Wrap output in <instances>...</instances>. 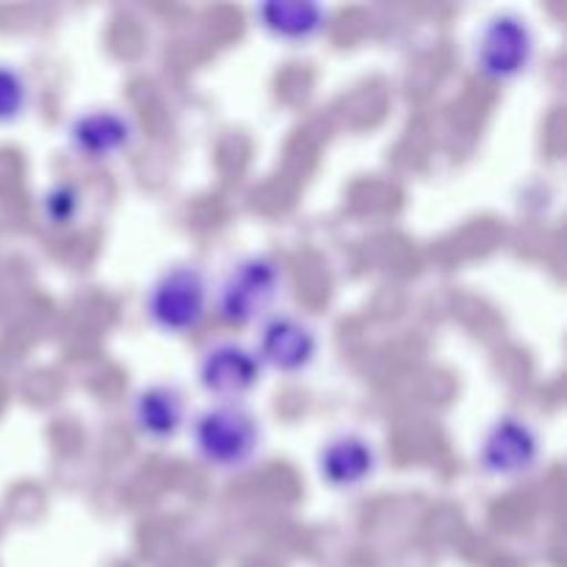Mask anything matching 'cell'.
Wrapping results in <instances>:
<instances>
[{"label": "cell", "instance_id": "6da1fadb", "mask_svg": "<svg viewBox=\"0 0 567 567\" xmlns=\"http://www.w3.org/2000/svg\"><path fill=\"white\" fill-rule=\"evenodd\" d=\"M194 452L205 465L221 474L247 471L264 452V426L244 404H214L194 419Z\"/></svg>", "mask_w": 567, "mask_h": 567}, {"label": "cell", "instance_id": "7a4b0ae2", "mask_svg": "<svg viewBox=\"0 0 567 567\" xmlns=\"http://www.w3.org/2000/svg\"><path fill=\"white\" fill-rule=\"evenodd\" d=\"M286 277L269 255H247L227 269L216 288V313L236 327L266 319L282 297Z\"/></svg>", "mask_w": 567, "mask_h": 567}, {"label": "cell", "instance_id": "3957f363", "mask_svg": "<svg viewBox=\"0 0 567 567\" xmlns=\"http://www.w3.org/2000/svg\"><path fill=\"white\" fill-rule=\"evenodd\" d=\"M537 33L518 11H496L482 22L474 39V64L487 81L515 83L532 70Z\"/></svg>", "mask_w": 567, "mask_h": 567}, {"label": "cell", "instance_id": "277c9868", "mask_svg": "<svg viewBox=\"0 0 567 567\" xmlns=\"http://www.w3.org/2000/svg\"><path fill=\"white\" fill-rule=\"evenodd\" d=\"M210 308V282L199 266L177 264L150 286L144 310L155 330L166 336H186L199 327Z\"/></svg>", "mask_w": 567, "mask_h": 567}, {"label": "cell", "instance_id": "5b68a950", "mask_svg": "<svg viewBox=\"0 0 567 567\" xmlns=\"http://www.w3.org/2000/svg\"><path fill=\"white\" fill-rule=\"evenodd\" d=\"M540 460V432L520 415H502L482 435L480 465L493 480H524L535 474Z\"/></svg>", "mask_w": 567, "mask_h": 567}, {"label": "cell", "instance_id": "8992f818", "mask_svg": "<svg viewBox=\"0 0 567 567\" xmlns=\"http://www.w3.org/2000/svg\"><path fill=\"white\" fill-rule=\"evenodd\" d=\"M197 377L205 393L225 404H238V399L249 396L258 388L264 363L255 349L236 341H219L203 352Z\"/></svg>", "mask_w": 567, "mask_h": 567}, {"label": "cell", "instance_id": "52a82bcc", "mask_svg": "<svg viewBox=\"0 0 567 567\" xmlns=\"http://www.w3.org/2000/svg\"><path fill=\"white\" fill-rule=\"evenodd\" d=\"M255 354L264 369L269 365L280 374H302L319 354V332L299 316L275 313L264 321Z\"/></svg>", "mask_w": 567, "mask_h": 567}, {"label": "cell", "instance_id": "ba28073f", "mask_svg": "<svg viewBox=\"0 0 567 567\" xmlns=\"http://www.w3.org/2000/svg\"><path fill=\"white\" fill-rule=\"evenodd\" d=\"M319 476L332 491L352 493L369 485L380 471V452L360 432H341L319 449Z\"/></svg>", "mask_w": 567, "mask_h": 567}, {"label": "cell", "instance_id": "9c48e42d", "mask_svg": "<svg viewBox=\"0 0 567 567\" xmlns=\"http://www.w3.org/2000/svg\"><path fill=\"white\" fill-rule=\"evenodd\" d=\"M66 142L81 158L111 161L131 150L136 142V125L120 109H86L72 116L66 127Z\"/></svg>", "mask_w": 567, "mask_h": 567}, {"label": "cell", "instance_id": "30bf717a", "mask_svg": "<svg viewBox=\"0 0 567 567\" xmlns=\"http://www.w3.org/2000/svg\"><path fill=\"white\" fill-rule=\"evenodd\" d=\"M131 419L144 441L169 443L186 426V396L172 382H150L133 396Z\"/></svg>", "mask_w": 567, "mask_h": 567}, {"label": "cell", "instance_id": "8fae6325", "mask_svg": "<svg viewBox=\"0 0 567 567\" xmlns=\"http://www.w3.org/2000/svg\"><path fill=\"white\" fill-rule=\"evenodd\" d=\"M260 28L288 44H308L330 25V9L313 0H269L255 6Z\"/></svg>", "mask_w": 567, "mask_h": 567}, {"label": "cell", "instance_id": "7c38bea8", "mask_svg": "<svg viewBox=\"0 0 567 567\" xmlns=\"http://www.w3.org/2000/svg\"><path fill=\"white\" fill-rule=\"evenodd\" d=\"M31 105V83L20 66L0 61V127L14 125Z\"/></svg>", "mask_w": 567, "mask_h": 567}, {"label": "cell", "instance_id": "4fadbf2b", "mask_svg": "<svg viewBox=\"0 0 567 567\" xmlns=\"http://www.w3.org/2000/svg\"><path fill=\"white\" fill-rule=\"evenodd\" d=\"M83 210V194L75 183L59 181L42 194V216L50 227L64 230L78 221Z\"/></svg>", "mask_w": 567, "mask_h": 567}]
</instances>
